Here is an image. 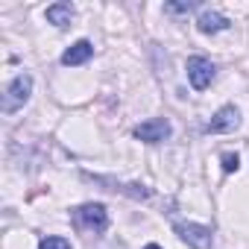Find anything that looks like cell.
Masks as SVG:
<instances>
[{"mask_svg": "<svg viewBox=\"0 0 249 249\" xmlns=\"http://www.w3.org/2000/svg\"><path fill=\"white\" fill-rule=\"evenodd\" d=\"M73 223H76L79 229H88V231H106V226H108V211H106V205H100V202H85V205H79V208L73 211Z\"/></svg>", "mask_w": 249, "mask_h": 249, "instance_id": "cell-2", "label": "cell"}, {"mask_svg": "<svg viewBox=\"0 0 249 249\" xmlns=\"http://www.w3.org/2000/svg\"><path fill=\"white\" fill-rule=\"evenodd\" d=\"M30 94H33V76H30V73H18V76L6 85L3 100H0V108H3V114H12V111L24 108V103L30 100Z\"/></svg>", "mask_w": 249, "mask_h": 249, "instance_id": "cell-1", "label": "cell"}, {"mask_svg": "<svg viewBox=\"0 0 249 249\" xmlns=\"http://www.w3.org/2000/svg\"><path fill=\"white\" fill-rule=\"evenodd\" d=\"M73 15H76V9H73L71 3H53V6H47V12H44V18H47L53 27H68V24L73 21Z\"/></svg>", "mask_w": 249, "mask_h": 249, "instance_id": "cell-9", "label": "cell"}, {"mask_svg": "<svg viewBox=\"0 0 249 249\" xmlns=\"http://www.w3.org/2000/svg\"><path fill=\"white\" fill-rule=\"evenodd\" d=\"M237 126H240L237 108H234V106H223V108H217V114L205 123V132H208V135H220V132H234Z\"/></svg>", "mask_w": 249, "mask_h": 249, "instance_id": "cell-6", "label": "cell"}, {"mask_svg": "<svg viewBox=\"0 0 249 249\" xmlns=\"http://www.w3.org/2000/svg\"><path fill=\"white\" fill-rule=\"evenodd\" d=\"M194 6H196V3H167L164 9H167V12H191Z\"/></svg>", "mask_w": 249, "mask_h": 249, "instance_id": "cell-13", "label": "cell"}, {"mask_svg": "<svg viewBox=\"0 0 249 249\" xmlns=\"http://www.w3.org/2000/svg\"><path fill=\"white\" fill-rule=\"evenodd\" d=\"M237 167H240V159L231 156V153H226V156H223V170H226V173H234Z\"/></svg>", "mask_w": 249, "mask_h": 249, "instance_id": "cell-12", "label": "cell"}, {"mask_svg": "<svg viewBox=\"0 0 249 249\" xmlns=\"http://www.w3.org/2000/svg\"><path fill=\"white\" fill-rule=\"evenodd\" d=\"M173 229H176V234H179L191 249H214V243H211V229H205V226H199V223H176Z\"/></svg>", "mask_w": 249, "mask_h": 249, "instance_id": "cell-5", "label": "cell"}, {"mask_svg": "<svg viewBox=\"0 0 249 249\" xmlns=\"http://www.w3.org/2000/svg\"><path fill=\"white\" fill-rule=\"evenodd\" d=\"M91 56H94V44H91L88 38H79L76 44H71V47L62 53V65H65V68H76V65H85Z\"/></svg>", "mask_w": 249, "mask_h": 249, "instance_id": "cell-7", "label": "cell"}, {"mask_svg": "<svg viewBox=\"0 0 249 249\" xmlns=\"http://www.w3.org/2000/svg\"><path fill=\"white\" fill-rule=\"evenodd\" d=\"M173 132L170 120L167 117H153V120H144L141 126H135V138L144 141V144H159V141H167Z\"/></svg>", "mask_w": 249, "mask_h": 249, "instance_id": "cell-4", "label": "cell"}, {"mask_svg": "<svg viewBox=\"0 0 249 249\" xmlns=\"http://www.w3.org/2000/svg\"><path fill=\"white\" fill-rule=\"evenodd\" d=\"M214 76H217V68H214L211 59H205V56H191L188 59V82L196 91H205L214 82Z\"/></svg>", "mask_w": 249, "mask_h": 249, "instance_id": "cell-3", "label": "cell"}, {"mask_svg": "<svg viewBox=\"0 0 249 249\" xmlns=\"http://www.w3.org/2000/svg\"><path fill=\"white\" fill-rule=\"evenodd\" d=\"M38 249H73V246H71V240H65V237H44V240L38 243Z\"/></svg>", "mask_w": 249, "mask_h": 249, "instance_id": "cell-11", "label": "cell"}, {"mask_svg": "<svg viewBox=\"0 0 249 249\" xmlns=\"http://www.w3.org/2000/svg\"><path fill=\"white\" fill-rule=\"evenodd\" d=\"M196 30L205 33V36H211V33H223V30H229V18L220 15V12H202L199 21H196Z\"/></svg>", "mask_w": 249, "mask_h": 249, "instance_id": "cell-8", "label": "cell"}, {"mask_svg": "<svg viewBox=\"0 0 249 249\" xmlns=\"http://www.w3.org/2000/svg\"><path fill=\"white\" fill-rule=\"evenodd\" d=\"M144 249H161V246H159V243H147Z\"/></svg>", "mask_w": 249, "mask_h": 249, "instance_id": "cell-14", "label": "cell"}, {"mask_svg": "<svg viewBox=\"0 0 249 249\" xmlns=\"http://www.w3.org/2000/svg\"><path fill=\"white\" fill-rule=\"evenodd\" d=\"M94 182H100V185H111V191H120V194H129L132 199H150V188H144V185H120V182H114V179H103V176H94Z\"/></svg>", "mask_w": 249, "mask_h": 249, "instance_id": "cell-10", "label": "cell"}]
</instances>
